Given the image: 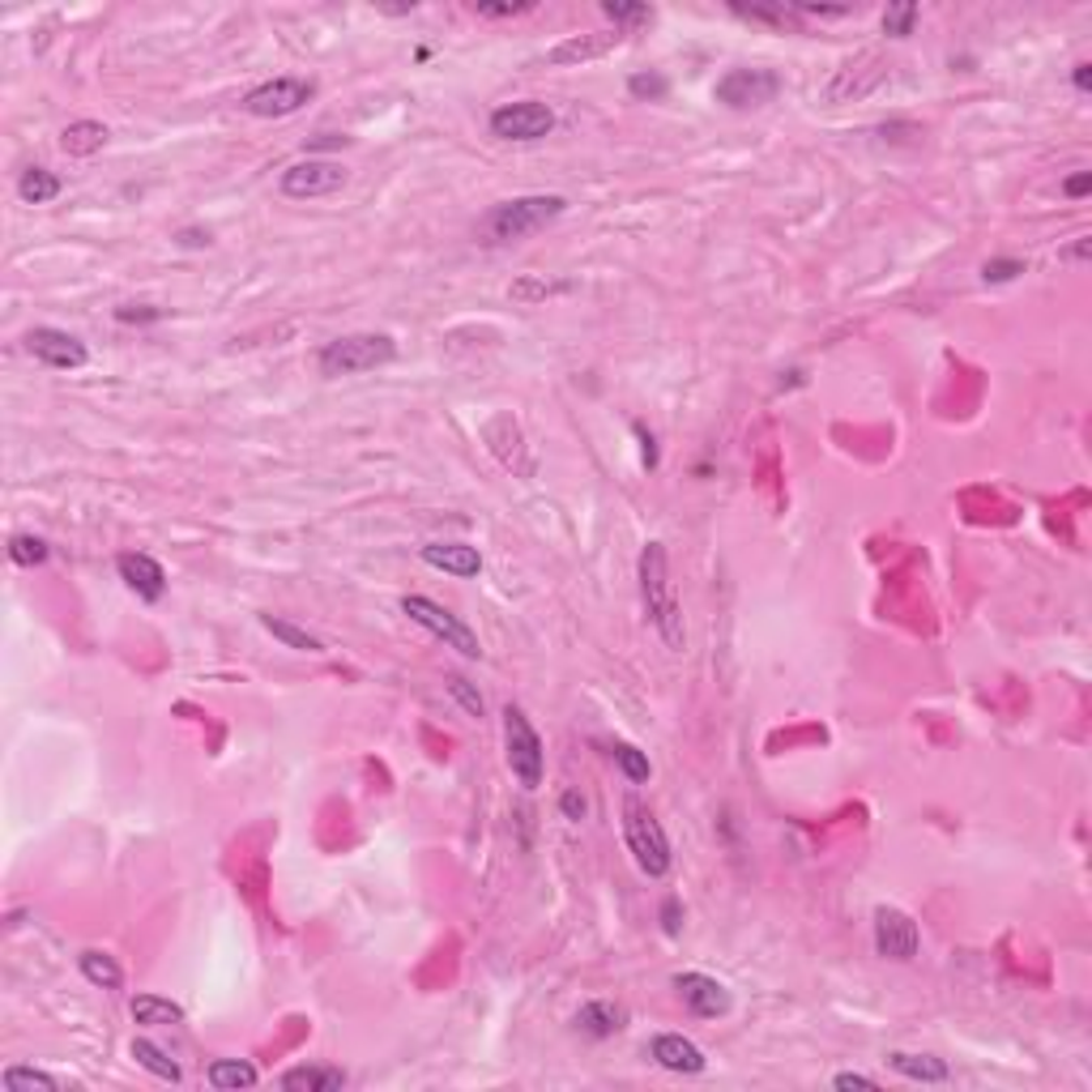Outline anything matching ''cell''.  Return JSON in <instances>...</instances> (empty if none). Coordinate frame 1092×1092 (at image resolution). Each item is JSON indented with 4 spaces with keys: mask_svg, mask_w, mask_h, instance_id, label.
Wrapping results in <instances>:
<instances>
[{
    "mask_svg": "<svg viewBox=\"0 0 1092 1092\" xmlns=\"http://www.w3.org/2000/svg\"><path fill=\"white\" fill-rule=\"evenodd\" d=\"M641 598H645V615L653 619L657 636L666 641V649L682 653L688 645V631H682V606L674 598V585H670V560H666V546L662 542H645L641 551Z\"/></svg>",
    "mask_w": 1092,
    "mask_h": 1092,
    "instance_id": "obj_1",
    "label": "cell"
},
{
    "mask_svg": "<svg viewBox=\"0 0 1092 1092\" xmlns=\"http://www.w3.org/2000/svg\"><path fill=\"white\" fill-rule=\"evenodd\" d=\"M568 209L564 197L555 193H538V197H513V201H499L482 214L478 231L491 240V244H517L533 231H542L546 222H555L560 214Z\"/></svg>",
    "mask_w": 1092,
    "mask_h": 1092,
    "instance_id": "obj_2",
    "label": "cell"
},
{
    "mask_svg": "<svg viewBox=\"0 0 1092 1092\" xmlns=\"http://www.w3.org/2000/svg\"><path fill=\"white\" fill-rule=\"evenodd\" d=\"M393 358H397V342L389 333H346L321 346L316 368H321V376L338 380V376H363V372L389 368Z\"/></svg>",
    "mask_w": 1092,
    "mask_h": 1092,
    "instance_id": "obj_3",
    "label": "cell"
},
{
    "mask_svg": "<svg viewBox=\"0 0 1092 1092\" xmlns=\"http://www.w3.org/2000/svg\"><path fill=\"white\" fill-rule=\"evenodd\" d=\"M623 837H627V849H631V858H636V867H641L649 879L670 875V862H674L670 837H666V828L657 824V815H653L641 798H636V794L623 798Z\"/></svg>",
    "mask_w": 1092,
    "mask_h": 1092,
    "instance_id": "obj_4",
    "label": "cell"
},
{
    "mask_svg": "<svg viewBox=\"0 0 1092 1092\" xmlns=\"http://www.w3.org/2000/svg\"><path fill=\"white\" fill-rule=\"evenodd\" d=\"M401 615H409L419 627H427L436 641H444L448 649H457L462 657L478 662L482 657V645H478V631L462 619V615H452L448 606H440L436 598H423V594H405L401 598Z\"/></svg>",
    "mask_w": 1092,
    "mask_h": 1092,
    "instance_id": "obj_5",
    "label": "cell"
},
{
    "mask_svg": "<svg viewBox=\"0 0 1092 1092\" xmlns=\"http://www.w3.org/2000/svg\"><path fill=\"white\" fill-rule=\"evenodd\" d=\"M504 755H508L513 777H517L525 790H538V786H542V739H538L533 721L525 717L521 704H508V709H504Z\"/></svg>",
    "mask_w": 1092,
    "mask_h": 1092,
    "instance_id": "obj_6",
    "label": "cell"
},
{
    "mask_svg": "<svg viewBox=\"0 0 1092 1092\" xmlns=\"http://www.w3.org/2000/svg\"><path fill=\"white\" fill-rule=\"evenodd\" d=\"M312 95H316L312 77H273V81H260L256 90H248L244 111L256 116V120H282V116L303 111Z\"/></svg>",
    "mask_w": 1092,
    "mask_h": 1092,
    "instance_id": "obj_7",
    "label": "cell"
},
{
    "mask_svg": "<svg viewBox=\"0 0 1092 1092\" xmlns=\"http://www.w3.org/2000/svg\"><path fill=\"white\" fill-rule=\"evenodd\" d=\"M781 95V77L772 69H730L721 73L717 85H713V99L735 107V111H751V107H764Z\"/></svg>",
    "mask_w": 1092,
    "mask_h": 1092,
    "instance_id": "obj_8",
    "label": "cell"
},
{
    "mask_svg": "<svg viewBox=\"0 0 1092 1092\" xmlns=\"http://www.w3.org/2000/svg\"><path fill=\"white\" fill-rule=\"evenodd\" d=\"M346 167L333 163V158H303V163H291L278 179L282 197L291 201H316V197H333L338 189H346Z\"/></svg>",
    "mask_w": 1092,
    "mask_h": 1092,
    "instance_id": "obj_9",
    "label": "cell"
},
{
    "mask_svg": "<svg viewBox=\"0 0 1092 1092\" xmlns=\"http://www.w3.org/2000/svg\"><path fill=\"white\" fill-rule=\"evenodd\" d=\"M555 128V111L538 103V99H521V103H504L491 111V132L499 142H542Z\"/></svg>",
    "mask_w": 1092,
    "mask_h": 1092,
    "instance_id": "obj_10",
    "label": "cell"
},
{
    "mask_svg": "<svg viewBox=\"0 0 1092 1092\" xmlns=\"http://www.w3.org/2000/svg\"><path fill=\"white\" fill-rule=\"evenodd\" d=\"M875 951L884 961H896V965H909L914 955L922 951V930L918 922L904 914L896 904H879L875 909Z\"/></svg>",
    "mask_w": 1092,
    "mask_h": 1092,
    "instance_id": "obj_11",
    "label": "cell"
},
{
    "mask_svg": "<svg viewBox=\"0 0 1092 1092\" xmlns=\"http://www.w3.org/2000/svg\"><path fill=\"white\" fill-rule=\"evenodd\" d=\"M26 350L43 363V368H56V372H81L90 363V350L81 338L65 333V329H52V325H39L26 333Z\"/></svg>",
    "mask_w": 1092,
    "mask_h": 1092,
    "instance_id": "obj_12",
    "label": "cell"
},
{
    "mask_svg": "<svg viewBox=\"0 0 1092 1092\" xmlns=\"http://www.w3.org/2000/svg\"><path fill=\"white\" fill-rule=\"evenodd\" d=\"M674 990L682 998V1008H688L692 1016H700V1020H717V1016H725L735 1008L730 990H725L717 977H709V973H678Z\"/></svg>",
    "mask_w": 1092,
    "mask_h": 1092,
    "instance_id": "obj_13",
    "label": "cell"
},
{
    "mask_svg": "<svg viewBox=\"0 0 1092 1092\" xmlns=\"http://www.w3.org/2000/svg\"><path fill=\"white\" fill-rule=\"evenodd\" d=\"M649 1059H653L657 1067L674 1071V1075H700V1071L709 1067L704 1050H700L696 1041L682 1037V1033H657V1037L649 1041Z\"/></svg>",
    "mask_w": 1092,
    "mask_h": 1092,
    "instance_id": "obj_14",
    "label": "cell"
},
{
    "mask_svg": "<svg viewBox=\"0 0 1092 1092\" xmlns=\"http://www.w3.org/2000/svg\"><path fill=\"white\" fill-rule=\"evenodd\" d=\"M116 572H120V580H124L142 602H158V598L167 594V572H163V564H158L154 555L124 551V555L116 560Z\"/></svg>",
    "mask_w": 1092,
    "mask_h": 1092,
    "instance_id": "obj_15",
    "label": "cell"
},
{
    "mask_svg": "<svg viewBox=\"0 0 1092 1092\" xmlns=\"http://www.w3.org/2000/svg\"><path fill=\"white\" fill-rule=\"evenodd\" d=\"M419 555H423L427 568L448 572V576H478L482 572V555L470 542H427Z\"/></svg>",
    "mask_w": 1092,
    "mask_h": 1092,
    "instance_id": "obj_16",
    "label": "cell"
},
{
    "mask_svg": "<svg viewBox=\"0 0 1092 1092\" xmlns=\"http://www.w3.org/2000/svg\"><path fill=\"white\" fill-rule=\"evenodd\" d=\"M576 1028L589 1033V1037H598V1041H606V1037H615V1033L627 1028V1012H623L619 1003H611V998H594V1003H585V1008L576 1012Z\"/></svg>",
    "mask_w": 1092,
    "mask_h": 1092,
    "instance_id": "obj_17",
    "label": "cell"
},
{
    "mask_svg": "<svg viewBox=\"0 0 1092 1092\" xmlns=\"http://www.w3.org/2000/svg\"><path fill=\"white\" fill-rule=\"evenodd\" d=\"M282 1088L287 1092H342L346 1088V1071L342 1067H316V1063H303V1067H291L282 1075Z\"/></svg>",
    "mask_w": 1092,
    "mask_h": 1092,
    "instance_id": "obj_18",
    "label": "cell"
},
{
    "mask_svg": "<svg viewBox=\"0 0 1092 1092\" xmlns=\"http://www.w3.org/2000/svg\"><path fill=\"white\" fill-rule=\"evenodd\" d=\"M107 124H99V120H73V124H65V132H60V150L69 154V158H90V154H99L103 146H107Z\"/></svg>",
    "mask_w": 1092,
    "mask_h": 1092,
    "instance_id": "obj_19",
    "label": "cell"
},
{
    "mask_svg": "<svg viewBox=\"0 0 1092 1092\" xmlns=\"http://www.w3.org/2000/svg\"><path fill=\"white\" fill-rule=\"evenodd\" d=\"M132 1020L136 1024H146V1028H167V1024H184V1008L171 1003V998L163 994H136L132 1003H128Z\"/></svg>",
    "mask_w": 1092,
    "mask_h": 1092,
    "instance_id": "obj_20",
    "label": "cell"
},
{
    "mask_svg": "<svg viewBox=\"0 0 1092 1092\" xmlns=\"http://www.w3.org/2000/svg\"><path fill=\"white\" fill-rule=\"evenodd\" d=\"M205 1079H209V1088H218V1092H240V1088H252L260 1075H256V1067H252L248 1059H214V1063L205 1067Z\"/></svg>",
    "mask_w": 1092,
    "mask_h": 1092,
    "instance_id": "obj_21",
    "label": "cell"
},
{
    "mask_svg": "<svg viewBox=\"0 0 1092 1092\" xmlns=\"http://www.w3.org/2000/svg\"><path fill=\"white\" fill-rule=\"evenodd\" d=\"M888 1067H892L896 1075H904V1079H922V1084H943V1079L951 1075L943 1059H930V1054H904V1050L888 1054Z\"/></svg>",
    "mask_w": 1092,
    "mask_h": 1092,
    "instance_id": "obj_22",
    "label": "cell"
},
{
    "mask_svg": "<svg viewBox=\"0 0 1092 1092\" xmlns=\"http://www.w3.org/2000/svg\"><path fill=\"white\" fill-rule=\"evenodd\" d=\"M260 627L273 636V641H282L287 649H295V653H325V645L316 641L312 631H303L299 623H291L282 615H260Z\"/></svg>",
    "mask_w": 1092,
    "mask_h": 1092,
    "instance_id": "obj_23",
    "label": "cell"
},
{
    "mask_svg": "<svg viewBox=\"0 0 1092 1092\" xmlns=\"http://www.w3.org/2000/svg\"><path fill=\"white\" fill-rule=\"evenodd\" d=\"M77 965H81L85 982H95V986H103V990H120V986H124V969L116 965V955H107V951H99V947H85V951L77 955Z\"/></svg>",
    "mask_w": 1092,
    "mask_h": 1092,
    "instance_id": "obj_24",
    "label": "cell"
},
{
    "mask_svg": "<svg viewBox=\"0 0 1092 1092\" xmlns=\"http://www.w3.org/2000/svg\"><path fill=\"white\" fill-rule=\"evenodd\" d=\"M132 1059H136V1067H146L150 1075H158V1079H167V1084H179V1079H184L179 1063L167 1059L163 1045H154V1041H146V1037H136V1041H132Z\"/></svg>",
    "mask_w": 1092,
    "mask_h": 1092,
    "instance_id": "obj_25",
    "label": "cell"
},
{
    "mask_svg": "<svg viewBox=\"0 0 1092 1092\" xmlns=\"http://www.w3.org/2000/svg\"><path fill=\"white\" fill-rule=\"evenodd\" d=\"M18 197H22L26 205H48V201H56V197H60V175H52L48 167H30V171H22V179H18Z\"/></svg>",
    "mask_w": 1092,
    "mask_h": 1092,
    "instance_id": "obj_26",
    "label": "cell"
},
{
    "mask_svg": "<svg viewBox=\"0 0 1092 1092\" xmlns=\"http://www.w3.org/2000/svg\"><path fill=\"white\" fill-rule=\"evenodd\" d=\"M572 291V282L568 278H517L513 287H508V295L517 299V303H546V299H560V295H568Z\"/></svg>",
    "mask_w": 1092,
    "mask_h": 1092,
    "instance_id": "obj_27",
    "label": "cell"
},
{
    "mask_svg": "<svg viewBox=\"0 0 1092 1092\" xmlns=\"http://www.w3.org/2000/svg\"><path fill=\"white\" fill-rule=\"evenodd\" d=\"M0 1084H5L9 1092H34V1088H43V1092H56L60 1088V1079L56 1075H48V1071H39V1067H5V1075H0Z\"/></svg>",
    "mask_w": 1092,
    "mask_h": 1092,
    "instance_id": "obj_28",
    "label": "cell"
},
{
    "mask_svg": "<svg viewBox=\"0 0 1092 1092\" xmlns=\"http://www.w3.org/2000/svg\"><path fill=\"white\" fill-rule=\"evenodd\" d=\"M611 43H619V34H602V39H572V43H564V48H555L551 56V65H568V60H594V56H602Z\"/></svg>",
    "mask_w": 1092,
    "mask_h": 1092,
    "instance_id": "obj_29",
    "label": "cell"
},
{
    "mask_svg": "<svg viewBox=\"0 0 1092 1092\" xmlns=\"http://www.w3.org/2000/svg\"><path fill=\"white\" fill-rule=\"evenodd\" d=\"M611 755H615V764L623 768V777H627L631 786H641V781H649V777H653V764H649V755H645V751H636L631 743H615V747H611Z\"/></svg>",
    "mask_w": 1092,
    "mask_h": 1092,
    "instance_id": "obj_30",
    "label": "cell"
},
{
    "mask_svg": "<svg viewBox=\"0 0 1092 1092\" xmlns=\"http://www.w3.org/2000/svg\"><path fill=\"white\" fill-rule=\"evenodd\" d=\"M48 542L43 538H34V533H18L14 542H9V560L18 564V568H39V564H48Z\"/></svg>",
    "mask_w": 1092,
    "mask_h": 1092,
    "instance_id": "obj_31",
    "label": "cell"
},
{
    "mask_svg": "<svg viewBox=\"0 0 1092 1092\" xmlns=\"http://www.w3.org/2000/svg\"><path fill=\"white\" fill-rule=\"evenodd\" d=\"M914 22H918V5H888L884 9V34H892V39L914 34Z\"/></svg>",
    "mask_w": 1092,
    "mask_h": 1092,
    "instance_id": "obj_32",
    "label": "cell"
},
{
    "mask_svg": "<svg viewBox=\"0 0 1092 1092\" xmlns=\"http://www.w3.org/2000/svg\"><path fill=\"white\" fill-rule=\"evenodd\" d=\"M448 696L457 700V704H462V709H466L470 717H482V713H487L482 696H478V692L470 688V678H462V674H448Z\"/></svg>",
    "mask_w": 1092,
    "mask_h": 1092,
    "instance_id": "obj_33",
    "label": "cell"
},
{
    "mask_svg": "<svg viewBox=\"0 0 1092 1092\" xmlns=\"http://www.w3.org/2000/svg\"><path fill=\"white\" fill-rule=\"evenodd\" d=\"M627 90H631L636 99H666L670 81H666L662 73H631V77H627Z\"/></svg>",
    "mask_w": 1092,
    "mask_h": 1092,
    "instance_id": "obj_34",
    "label": "cell"
},
{
    "mask_svg": "<svg viewBox=\"0 0 1092 1092\" xmlns=\"http://www.w3.org/2000/svg\"><path fill=\"white\" fill-rule=\"evenodd\" d=\"M602 14L615 22V30H619V26H636V22H649V18H653L649 5H619V0H606Z\"/></svg>",
    "mask_w": 1092,
    "mask_h": 1092,
    "instance_id": "obj_35",
    "label": "cell"
},
{
    "mask_svg": "<svg viewBox=\"0 0 1092 1092\" xmlns=\"http://www.w3.org/2000/svg\"><path fill=\"white\" fill-rule=\"evenodd\" d=\"M120 325H150V321H167V307H150V303H124L116 307Z\"/></svg>",
    "mask_w": 1092,
    "mask_h": 1092,
    "instance_id": "obj_36",
    "label": "cell"
},
{
    "mask_svg": "<svg viewBox=\"0 0 1092 1092\" xmlns=\"http://www.w3.org/2000/svg\"><path fill=\"white\" fill-rule=\"evenodd\" d=\"M1024 273V260H1016V256H998V260H986V269H982V278L986 282H1012V278H1020Z\"/></svg>",
    "mask_w": 1092,
    "mask_h": 1092,
    "instance_id": "obj_37",
    "label": "cell"
},
{
    "mask_svg": "<svg viewBox=\"0 0 1092 1092\" xmlns=\"http://www.w3.org/2000/svg\"><path fill=\"white\" fill-rule=\"evenodd\" d=\"M662 930H666L670 939L682 930V904H678V896H666V900H662Z\"/></svg>",
    "mask_w": 1092,
    "mask_h": 1092,
    "instance_id": "obj_38",
    "label": "cell"
},
{
    "mask_svg": "<svg viewBox=\"0 0 1092 1092\" xmlns=\"http://www.w3.org/2000/svg\"><path fill=\"white\" fill-rule=\"evenodd\" d=\"M533 9V0H525V5H474L478 18H517V14H529Z\"/></svg>",
    "mask_w": 1092,
    "mask_h": 1092,
    "instance_id": "obj_39",
    "label": "cell"
},
{
    "mask_svg": "<svg viewBox=\"0 0 1092 1092\" xmlns=\"http://www.w3.org/2000/svg\"><path fill=\"white\" fill-rule=\"evenodd\" d=\"M636 440H641V462L649 470H657V440H653V431H645V423H636Z\"/></svg>",
    "mask_w": 1092,
    "mask_h": 1092,
    "instance_id": "obj_40",
    "label": "cell"
},
{
    "mask_svg": "<svg viewBox=\"0 0 1092 1092\" xmlns=\"http://www.w3.org/2000/svg\"><path fill=\"white\" fill-rule=\"evenodd\" d=\"M833 1088H867V1092H875L879 1079H875V1075H862V1071H841V1075L833 1079Z\"/></svg>",
    "mask_w": 1092,
    "mask_h": 1092,
    "instance_id": "obj_41",
    "label": "cell"
},
{
    "mask_svg": "<svg viewBox=\"0 0 1092 1092\" xmlns=\"http://www.w3.org/2000/svg\"><path fill=\"white\" fill-rule=\"evenodd\" d=\"M560 811H564V815L572 819V824H580V819H585V811H589V802H585V798H580L576 790H568V794L560 798Z\"/></svg>",
    "mask_w": 1092,
    "mask_h": 1092,
    "instance_id": "obj_42",
    "label": "cell"
},
{
    "mask_svg": "<svg viewBox=\"0 0 1092 1092\" xmlns=\"http://www.w3.org/2000/svg\"><path fill=\"white\" fill-rule=\"evenodd\" d=\"M179 248H209V231H201V226H189V231H179L175 235Z\"/></svg>",
    "mask_w": 1092,
    "mask_h": 1092,
    "instance_id": "obj_43",
    "label": "cell"
},
{
    "mask_svg": "<svg viewBox=\"0 0 1092 1092\" xmlns=\"http://www.w3.org/2000/svg\"><path fill=\"white\" fill-rule=\"evenodd\" d=\"M1088 189H1092V171H1079V175H1071L1067 184H1063V193H1067V197H1084Z\"/></svg>",
    "mask_w": 1092,
    "mask_h": 1092,
    "instance_id": "obj_44",
    "label": "cell"
},
{
    "mask_svg": "<svg viewBox=\"0 0 1092 1092\" xmlns=\"http://www.w3.org/2000/svg\"><path fill=\"white\" fill-rule=\"evenodd\" d=\"M1071 85L1079 90V95H1088V85H1092V65H1075V73H1071Z\"/></svg>",
    "mask_w": 1092,
    "mask_h": 1092,
    "instance_id": "obj_45",
    "label": "cell"
},
{
    "mask_svg": "<svg viewBox=\"0 0 1092 1092\" xmlns=\"http://www.w3.org/2000/svg\"><path fill=\"white\" fill-rule=\"evenodd\" d=\"M346 142H350V136H338V132H321V136H316V142H312L307 150H329V146H346Z\"/></svg>",
    "mask_w": 1092,
    "mask_h": 1092,
    "instance_id": "obj_46",
    "label": "cell"
},
{
    "mask_svg": "<svg viewBox=\"0 0 1092 1092\" xmlns=\"http://www.w3.org/2000/svg\"><path fill=\"white\" fill-rule=\"evenodd\" d=\"M1088 248H1092V240H1088V235H1079V240H1075V244H1071L1063 256H1067V260H1088Z\"/></svg>",
    "mask_w": 1092,
    "mask_h": 1092,
    "instance_id": "obj_47",
    "label": "cell"
}]
</instances>
